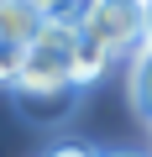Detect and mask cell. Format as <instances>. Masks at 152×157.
Instances as JSON below:
<instances>
[{
  "instance_id": "cell-7",
  "label": "cell",
  "mask_w": 152,
  "mask_h": 157,
  "mask_svg": "<svg viewBox=\"0 0 152 157\" xmlns=\"http://www.w3.org/2000/svg\"><path fill=\"white\" fill-rule=\"evenodd\" d=\"M142 32H147V42H152V0H142Z\"/></svg>"
},
{
  "instance_id": "cell-8",
  "label": "cell",
  "mask_w": 152,
  "mask_h": 157,
  "mask_svg": "<svg viewBox=\"0 0 152 157\" xmlns=\"http://www.w3.org/2000/svg\"><path fill=\"white\" fill-rule=\"evenodd\" d=\"M115 157H126V152H115Z\"/></svg>"
},
{
  "instance_id": "cell-3",
  "label": "cell",
  "mask_w": 152,
  "mask_h": 157,
  "mask_svg": "<svg viewBox=\"0 0 152 157\" xmlns=\"http://www.w3.org/2000/svg\"><path fill=\"white\" fill-rule=\"evenodd\" d=\"M126 100L142 121H152V42H142L126 63Z\"/></svg>"
},
{
  "instance_id": "cell-4",
  "label": "cell",
  "mask_w": 152,
  "mask_h": 157,
  "mask_svg": "<svg viewBox=\"0 0 152 157\" xmlns=\"http://www.w3.org/2000/svg\"><path fill=\"white\" fill-rule=\"evenodd\" d=\"M115 63V52L105 47V42H95V37H73V84L79 89H89V84H100V73Z\"/></svg>"
},
{
  "instance_id": "cell-1",
  "label": "cell",
  "mask_w": 152,
  "mask_h": 157,
  "mask_svg": "<svg viewBox=\"0 0 152 157\" xmlns=\"http://www.w3.org/2000/svg\"><path fill=\"white\" fill-rule=\"evenodd\" d=\"M79 32L95 37V42H105L115 58H131L147 42V32H142V0H89Z\"/></svg>"
},
{
  "instance_id": "cell-2",
  "label": "cell",
  "mask_w": 152,
  "mask_h": 157,
  "mask_svg": "<svg viewBox=\"0 0 152 157\" xmlns=\"http://www.w3.org/2000/svg\"><path fill=\"white\" fill-rule=\"evenodd\" d=\"M42 26H47V16H42L37 0H0V37L26 47V42L42 37Z\"/></svg>"
},
{
  "instance_id": "cell-5",
  "label": "cell",
  "mask_w": 152,
  "mask_h": 157,
  "mask_svg": "<svg viewBox=\"0 0 152 157\" xmlns=\"http://www.w3.org/2000/svg\"><path fill=\"white\" fill-rule=\"evenodd\" d=\"M21 63H26V47H21V42H11V37H0V84H16Z\"/></svg>"
},
{
  "instance_id": "cell-6",
  "label": "cell",
  "mask_w": 152,
  "mask_h": 157,
  "mask_svg": "<svg viewBox=\"0 0 152 157\" xmlns=\"http://www.w3.org/2000/svg\"><path fill=\"white\" fill-rule=\"evenodd\" d=\"M47 157H89V152H84V147H73V141H68V147H53Z\"/></svg>"
}]
</instances>
